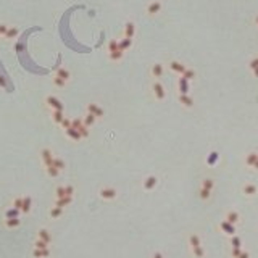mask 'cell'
Instances as JSON below:
<instances>
[{
  "label": "cell",
  "instance_id": "cell-39",
  "mask_svg": "<svg viewBox=\"0 0 258 258\" xmlns=\"http://www.w3.org/2000/svg\"><path fill=\"white\" fill-rule=\"evenodd\" d=\"M216 161H218V153H216V152H211L210 157H208V160H206V163H208V165H215Z\"/></svg>",
  "mask_w": 258,
  "mask_h": 258
},
{
  "label": "cell",
  "instance_id": "cell-7",
  "mask_svg": "<svg viewBox=\"0 0 258 258\" xmlns=\"http://www.w3.org/2000/svg\"><path fill=\"white\" fill-rule=\"evenodd\" d=\"M87 113H92L95 118H102L103 116V110L99 105H95V103H89V105H87Z\"/></svg>",
  "mask_w": 258,
  "mask_h": 258
},
{
  "label": "cell",
  "instance_id": "cell-12",
  "mask_svg": "<svg viewBox=\"0 0 258 258\" xmlns=\"http://www.w3.org/2000/svg\"><path fill=\"white\" fill-rule=\"evenodd\" d=\"M169 68H171L174 73H178V74H184V71L187 70L182 63H179V61H171V63H169Z\"/></svg>",
  "mask_w": 258,
  "mask_h": 258
},
{
  "label": "cell",
  "instance_id": "cell-17",
  "mask_svg": "<svg viewBox=\"0 0 258 258\" xmlns=\"http://www.w3.org/2000/svg\"><path fill=\"white\" fill-rule=\"evenodd\" d=\"M65 132H66V136H68L70 139H74V141H81V134H79V131L77 129H74V127H70V129H65Z\"/></svg>",
  "mask_w": 258,
  "mask_h": 258
},
{
  "label": "cell",
  "instance_id": "cell-34",
  "mask_svg": "<svg viewBox=\"0 0 258 258\" xmlns=\"http://www.w3.org/2000/svg\"><path fill=\"white\" fill-rule=\"evenodd\" d=\"M231 245H232V249H240V245H242V240H240V237H237V236H232V239H231Z\"/></svg>",
  "mask_w": 258,
  "mask_h": 258
},
{
  "label": "cell",
  "instance_id": "cell-13",
  "mask_svg": "<svg viewBox=\"0 0 258 258\" xmlns=\"http://www.w3.org/2000/svg\"><path fill=\"white\" fill-rule=\"evenodd\" d=\"M32 256L34 258H47V256H50V250L49 249H34Z\"/></svg>",
  "mask_w": 258,
  "mask_h": 258
},
{
  "label": "cell",
  "instance_id": "cell-1",
  "mask_svg": "<svg viewBox=\"0 0 258 258\" xmlns=\"http://www.w3.org/2000/svg\"><path fill=\"white\" fill-rule=\"evenodd\" d=\"M189 245H190V250H192V255L195 258H203L205 256V250L202 247V240L197 234H190L189 236Z\"/></svg>",
  "mask_w": 258,
  "mask_h": 258
},
{
  "label": "cell",
  "instance_id": "cell-36",
  "mask_svg": "<svg viewBox=\"0 0 258 258\" xmlns=\"http://www.w3.org/2000/svg\"><path fill=\"white\" fill-rule=\"evenodd\" d=\"M210 195H211V190L200 187V199H202V200H208V199H210Z\"/></svg>",
  "mask_w": 258,
  "mask_h": 258
},
{
  "label": "cell",
  "instance_id": "cell-11",
  "mask_svg": "<svg viewBox=\"0 0 258 258\" xmlns=\"http://www.w3.org/2000/svg\"><path fill=\"white\" fill-rule=\"evenodd\" d=\"M134 32H136V26H134V23L127 21V23L124 24V37L132 39V37H134Z\"/></svg>",
  "mask_w": 258,
  "mask_h": 258
},
{
  "label": "cell",
  "instance_id": "cell-49",
  "mask_svg": "<svg viewBox=\"0 0 258 258\" xmlns=\"http://www.w3.org/2000/svg\"><path fill=\"white\" fill-rule=\"evenodd\" d=\"M250 68H252V70H256V68H258V58L253 60V61L250 63Z\"/></svg>",
  "mask_w": 258,
  "mask_h": 258
},
{
  "label": "cell",
  "instance_id": "cell-32",
  "mask_svg": "<svg viewBox=\"0 0 258 258\" xmlns=\"http://www.w3.org/2000/svg\"><path fill=\"white\" fill-rule=\"evenodd\" d=\"M52 166H55L56 169L63 171V169H65V161H63L61 158H53V163H52Z\"/></svg>",
  "mask_w": 258,
  "mask_h": 258
},
{
  "label": "cell",
  "instance_id": "cell-25",
  "mask_svg": "<svg viewBox=\"0 0 258 258\" xmlns=\"http://www.w3.org/2000/svg\"><path fill=\"white\" fill-rule=\"evenodd\" d=\"M52 118H53V121L56 124H60V123L65 120V115H63V111H60V110H53L52 111Z\"/></svg>",
  "mask_w": 258,
  "mask_h": 258
},
{
  "label": "cell",
  "instance_id": "cell-52",
  "mask_svg": "<svg viewBox=\"0 0 258 258\" xmlns=\"http://www.w3.org/2000/svg\"><path fill=\"white\" fill-rule=\"evenodd\" d=\"M0 87H5V77L0 76Z\"/></svg>",
  "mask_w": 258,
  "mask_h": 258
},
{
  "label": "cell",
  "instance_id": "cell-10",
  "mask_svg": "<svg viewBox=\"0 0 258 258\" xmlns=\"http://www.w3.org/2000/svg\"><path fill=\"white\" fill-rule=\"evenodd\" d=\"M226 221L231 224H237L240 221V215L237 213V211H228V215H226Z\"/></svg>",
  "mask_w": 258,
  "mask_h": 258
},
{
  "label": "cell",
  "instance_id": "cell-55",
  "mask_svg": "<svg viewBox=\"0 0 258 258\" xmlns=\"http://www.w3.org/2000/svg\"><path fill=\"white\" fill-rule=\"evenodd\" d=\"M256 24H258V18H256Z\"/></svg>",
  "mask_w": 258,
  "mask_h": 258
},
{
  "label": "cell",
  "instance_id": "cell-33",
  "mask_svg": "<svg viewBox=\"0 0 258 258\" xmlns=\"http://www.w3.org/2000/svg\"><path fill=\"white\" fill-rule=\"evenodd\" d=\"M45 171H47V174L50 178H56L60 174V169H56L55 166H47V168H45Z\"/></svg>",
  "mask_w": 258,
  "mask_h": 258
},
{
  "label": "cell",
  "instance_id": "cell-27",
  "mask_svg": "<svg viewBox=\"0 0 258 258\" xmlns=\"http://www.w3.org/2000/svg\"><path fill=\"white\" fill-rule=\"evenodd\" d=\"M179 102L182 103L184 107H187V108H190V107L194 105V102H192V99H190L189 95H182V94L179 95Z\"/></svg>",
  "mask_w": 258,
  "mask_h": 258
},
{
  "label": "cell",
  "instance_id": "cell-46",
  "mask_svg": "<svg viewBox=\"0 0 258 258\" xmlns=\"http://www.w3.org/2000/svg\"><path fill=\"white\" fill-rule=\"evenodd\" d=\"M65 190H66V195H68V197H73V194H74V187H73V185H66Z\"/></svg>",
  "mask_w": 258,
  "mask_h": 258
},
{
  "label": "cell",
  "instance_id": "cell-38",
  "mask_svg": "<svg viewBox=\"0 0 258 258\" xmlns=\"http://www.w3.org/2000/svg\"><path fill=\"white\" fill-rule=\"evenodd\" d=\"M34 249H49V244L44 242V240H40V239H37L34 242Z\"/></svg>",
  "mask_w": 258,
  "mask_h": 258
},
{
  "label": "cell",
  "instance_id": "cell-43",
  "mask_svg": "<svg viewBox=\"0 0 258 258\" xmlns=\"http://www.w3.org/2000/svg\"><path fill=\"white\" fill-rule=\"evenodd\" d=\"M71 123H73L71 120H68V118H65V120L60 123V126L63 127V129H70V127H71Z\"/></svg>",
  "mask_w": 258,
  "mask_h": 258
},
{
  "label": "cell",
  "instance_id": "cell-22",
  "mask_svg": "<svg viewBox=\"0 0 258 258\" xmlns=\"http://www.w3.org/2000/svg\"><path fill=\"white\" fill-rule=\"evenodd\" d=\"M19 213H21V210L12 206V208H8L7 211H5V218H19Z\"/></svg>",
  "mask_w": 258,
  "mask_h": 258
},
{
  "label": "cell",
  "instance_id": "cell-29",
  "mask_svg": "<svg viewBox=\"0 0 258 258\" xmlns=\"http://www.w3.org/2000/svg\"><path fill=\"white\" fill-rule=\"evenodd\" d=\"M202 187H203V189H208V190H213V187H215V181L210 179V178L203 179V181H202Z\"/></svg>",
  "mask_w": 258,
  "mask_h": 258
},
{
  "label": "cell",
  "instance_id": "cell-19",
  "mask_svg": "<svg viewBox=\"0 0 258 258\" xmlns=\"http://www.w3.org/2000/svg\"><path fill=\"white\" fill-rule=\"evenodd\" d=\"M31 205H32V199L31 197H23V206H21V213H29Z\"/></svg>",
  "mask_w": 258,
  "mask_h": 258
},
{
  "label": "cell",
  "instance_id": "cell-45",
  "mask_svg": "<svg viewBox=\"0 0 258 258\" xmlns=\"http://www.w3.org/2000/svg\"><path fill=\"white\" fill-rule=\"evenodd\" d=\"M53 84H55V86H58V87H63V86L66 84V81H63V79H60V77H56V76H55Z\"/></svg>",
  "mask_w": 258,
  "mask_h": 258
},
{
  "label": "cell",
  "instance_id": "cell-6",
  "mask_svg": "<svg viewBox=\"0 0 258 258\" xmlns=\"http://www.w3.org/2000/svg\"><path fill=\"white\" fill-rule=\"evenodd\" d=\"M219 228H221V231L224 232V234H228V236H234L236 234V226L234 224H231V223H228V221H221V224H219Z\"/></svg>",
  "mask_w": 258,
  "mask_h": 258
},
{
  "label": "cell",
  "instance_id": "cell-23",
  "mask_svg": "<svg viewBox=\"0 0 258 258\" xmlns=\"http://www.w3.org/2000/svg\"><path fill=\"white\" fill-rule=\"evenodd\" d=\"M179 89H181V94H182V95H187V92H189V81L184 79V77H181V79H179Z\"/></svg>",
  "mask_w": 258,
  "mask_h": 258
},
{
  "label": "cell",
  "instance_id": "cell-15",
  "mask_svg": "<svg viewBox=\"0 0 258 258\" xmlns=\"http://www.w3.org/2000/svg\"><path fill=\"white\" fill-rule=\"evenodd\" d=\"M37 239H40V240H44V242H47V244H50V242H52V236H50V232H49L47 229H39Z\"/></svg>",
  "mask_w": 258,
  "mask_h": 258
},
{
  "label": "cell",
  "instance_id": "cell-18",
  "mask_svg": "<svg viewBox=\"0 0 258 258\" xmlns=\"http://www.w3.org/2000/svg\"><path fill=\"white\" fill-rule=\"evenodd\" d=\"M131 45H132V39H129V37H124L123 40L118 42V47H120L121 52H126L129 47H131Z\"/></svg>",
  "mask_w": 258,
  "mask_h": 258
},
{
  "label": "cell",
  "instance_id": "cell-42",
  "mask_svg": "<svg viewBox=\"0 0 258 258\" xmlns=\"http://www.w3.org/2000/svg\"><path fill=\"white\" fill-rule=\"evenodd\" d=\"M194 76H195L194 70H185V71H184V74H182V77H184V79H187V81H190Z\"/></svg>",
  "mask_w": 258,
  "mask_h": 258
},
{
  "label": "cell",
  "instance_id": "cell-53",
  "mask_svg": "<svg viewBox=\"0 0 258 258\" xmlns=\"http://www.w3.org/2000/svg\"><path fill=\"white\" fill-rule=\"evenodd\" d=\"M253 169H256V171H258V160H256L255 165H253Z\"/></svg>",
  "mask_w": 258,
  "mask_h": 258
},
{
  "label": "cell",
  "instance_id": "cell-47",
  "mask_svg": "<svg viewBox=\"0 0 258 258\" xmlns=\"http://www.w3.org/2000/svg\"><path fill=\"white\" fill-rule=\"evenodd\" d=\"M8 31V26L7 24H0V36H5Z\"/></svg>",
  "mask_w": 258,
  "mask_h": 258
},
{
  "label": "cell",
  "instance_id": "cell-21",
  "mask_svg": "<svg viewBox=\"0 0 258 258\" xmlns=\"http://www.w3.org/2000/svg\"><path fill=\"white\" fill-rule=\"evenodd\" d=\"M71 202H73V197H63V199H56L55 206H60V208H65V206H68Z\"/></svg>",
  "mask_w": 258,
  "mask_h": 258
},
{
  "label": "cell",
  "instance_id": "cell-30",
  "mask_svg": "<svg viewBox=\"0 0 258 258\" xmlns=\"http://www.w3.org/2000/svg\"><path fill=\"white\" fill-rule=\"evenodd\" d=\"M123 55H124V52H121V50H116V52H110V60H113V61H118V60H121L123 58Z\"/></svg>",
  "mask_w": 258,
  "mask_h": 258
},
{
  "label": "cell",
  "instance_id": "cell-41",
  "mask_svg": "<svg viewBox=\"0 0 258 258\" xmlns=\"http://www.w3.org/2000/svg\"><path fill=\"white\" fill-rule=\"evenodd\" d=\"M56 199H63V197H68L66 195V190H65V187H56Z\"/></svg>",
  "mask_w": 258,
  "mask_h": 258
},
{
  "label": "cell",
  "instance_id": "cell-24",
  "mask_svg": "<svg viewBox=\"0 0 258 258\" xmlns=\"http://www.w3.org/2000/svg\"><path fill=\"white\" fill-rule=\"evenodd\" d=\"M152 74H153L155 77H161V76H163V65L155 63V65L152 66Z\"/></svg>",
  "mask_w": 258,
  "mask_h": 258
},
{
  "label": "cell",
  "instance_id": "cell-9",
  "mask_svg": "<svg viewBox=\"0 0 258 258\" xmlns=\"http://www.w3.org/2000/svg\"><path fill=\"white\" fill-rule=\"evenodd\" d=\"M3 224H5V228L13 229V228H18V226L21 224V219L19 218H5Z\"/></svg>",
  "mask_w": 258,
  "mask_h": 258
},
{
  "label": "cell",
  "instance_id": "cell-37",
  "mask_svg": "<svg viewBox=\"0 0 258 258\" xmlns=\"http://www.w3.org/2000/svg\"><path fill=\"white\" fill-rule=\"evenodd\" d=\"M77 131H79L81 137H89V129H87L86 124H81L79 127H77Z\"/></svg>",
  "mask_w": 258,
  "mask_h": 258
},
{
  "label": "cell",
  "instance_id": "cell-54",
  "mask_svg": "<svg viewBox=\"0 0 258 258\" xmlns=\"http://www.w3.org/2000/svg\"><path fill=\"white\" fill-rule=\"evenodd\" d=\"M253 71H255V76H258V68H256V70H253Z\"/></svg>",
  "mask_w": 258,
  "mask_h": 258
},
{
  "label": "cell",
  "instance_id": "cell-28",
  "mask_svg": "<svg viewBox=\"0 0 258 258\" xmlns=\"http://www.w3.org/2000/svg\"><path fill=\"white\" fill-rule=\"evenodd\" d=\"M95 120H97V118H95L94 115H92V113H87V115H86V118L82 120V123H84V124H86L87 127H89V126H92V124L95 123Z\"/></svg>",
  "mask_w": 258,
  "mask_h": 258
},
{
  "label": "cell",
  "instance_id": "cell-5",
  "mask_svg": "<svg viewBox=\"0 0 258 258\" xmlns=\"http://www.w3.org/2000/svg\"><path fill=\"white\" fill-rule=\"evenodd\" d=\"M152 89H153V94H155V97H157V100H163L165 97H166V92H165V87H163L161 84H160V82H153Z\"/></svg>",
  "mask_w": 258,
  "mask_h": 258
},
{
  "label": "cell",
  "instance_id": "cell-26",
  "mask_svg": "<svg viewBox=\"0 0 258 258\" xmlns=\"http://www.w3.org/2000/svg\"><path fill=\"white\" fill-rule=\"evenodd\" d=\"M56 77H60V79H63V81H68L70 79V71L65 70V68H58L56 70Z\"/></svg>",
  "mask_w": 258,
  "mask_h": 258
},
{
  "label": "cell",
  "instance_id": "cell-51",
  "mask_svg": "<svg viewBox=\"0 0 258 258\" xmlns=\"http://www.w3.org/2000/svg\"><path fill=\"white\" fill-rule=\"evenodd\" d=\"M152 258H163V253H161V252H155Z\"/></svg>",
  "mask_w": 258,
  "mask_h": 258
},
{
  "label": "cell",
  "instance_id": "cell-48",
  "mask_svg": "<svg viewBox=\"0 0 258 258\" xmlns=\"http://www.w3.org/2000/svg\"><path fill=\"white\" fill-rule=\"evenodd\" d=\"M240 249H232V252H231V255H232V258H237V256H239L240 255Z\"/></svg>",
  "mask_w": 258,
  "mask_h": 258
},
{
  "label": "cell",
  "instance_id": "cell-40",
  "mask_svg": "<svg viewBox=\"0 0 258 258\" xmlns=\"http://www.w3.org/2000/svg\"><path fill=\"white\" fill-rule=\"evenodd\" d=\"M108 50L110 52H116V50H120V47H118V42L115 39H111L110 42H108Z\"/></svg>",
  "mask_w": 258,
  "mask_h": 258
},
{
  "label": "cell",
  "instance_id": "cell-20",
  "mask_svg": "<svg viewBox=\"0 0 258 258\" xmlns=\"http://www.w3.org/2000/svg\"><path fill=\"white\" fill-rule=\"evenodd\" d=\"M256 160H258V153L252 152V153H249L245 157V165H247V166H250V168H253V165H255Z\"/></svg>",
  "mask_w": 258,
  "mask_h": 258
},
{
  "label": "cell",
  "instance_id": "cell-31",
  "mask_svg": "<svg viewBox=\"0 0 258 258\" xmlns=\"http://www.w3.org/2000/svg\"><path fill=\"white\" fill-rule=\"evenodd\" d=\"M61 213H63V208H60V206H53V208L50 210V216L52 218H60L61 216Z\"/></svg>",
  "mask_w": 258,
  "mask_h": 258
},
{
  "label": "cell",
  "instance_id": "cell-44",
  "mask_svg": "<svg viewBox=\"0 0 258 258\" xmlns=\"http://www.w3.org/2000/svg\"><path fill=\"white\" fill-rule=\"evenodd\" d=\"M13 206H15V208H18V210H21V206H23V199H21V197L15 199V200H13Z\"/></svg>",
  "mask_w": 258,
  "mask_h": 258
},
{
  "label": "cell",
  "instance_id": "cell-35",
  "mask_svg": "<svg viewBox=\"0 0 258 258\" xmlns=\"http://www.w3.org/2000/svg\"><path fill=\"white\" fill-rule=\"evenodd\" d=\"M16 36H18V29H16V28H8L7 34H5V37H7V39H15Z\"/></svg>",
  "mask_w": 258,
  "mask_h": 258
},
{
  "label": "cell",
  "instance_id": "cell-3",
  "mask_svg": "<svg viewBox=\"0 0 258 258\" xmlns=\"http://www.w3.org/2000/svg\"><path fill=\"white\" fill-rule=\"evenodd\" d=\"M40 157H42V163L44 166H52V163H53V155H52V150H49V148H44L42 152H40Z\"/></svg>",
  "mask_w": 258,
  "mask_h": 258
},
{
  "label": "cell",
  "instance_id": "cell-8",
  "mask_svg": "<svg viewBox=\"0 0 258 258\" xmlns=\"http://www.w3.org/2000/svg\"><path fill=\"white\" fill-rule=\"evenodd\" d=\"M157 182H158V179L155 176H147L145 179H144V189H145V190H152V189H155Z\"/></svg>",
  "mask_w": 258,
  "mask_h": 258
},
{
  "label": "cell",
  "instance_id": "cell-2",
  "mask_svg": "<svg viewBox=\"0 0 258 258\" xmlns=\"http://www.w3.org/2000/svg\"><path fill=\"white\" fill-rule=\"evenodd\" d=\"M99 195L103 200H113V199H116V189H113V187H102L99 190Z\"/></svg>",
  "mask_w": 258,
  "mask_h": 258
},
{
  "label": "cell",
  "instance_id": "cell-4",
  "mask_svg": "<svg viewBox=\"0 0 258 258\" xmlns=\"http://www.w3.org/2000/svg\"><path fill=\"white\" fill-rule=\"evenodd\" d=\"M45 102H47V105L50 107V108H53V110H60V111H63V103H61L56 97H52V95H49L47 99H45Z\"/></svg>",
  "mask_w": 258,
  "mask_h": 258
},
{
  "label": "cell",
  "instance_id": "cell-50",
  "mask_svg": "<svg viewBox=\"0 0 258 258\" xmlns=\"http://www.w3.org/2000/svg\"><path fill=\"white\" fill-rule=\"evenodd\" d=\"M237 258H250V255H249V252H240V255Z\"/></svg>",
  "mask_w": 258,
  "mask_h": 258
},
{
  "label": "cell",
  "instance_id": "cell-14",
  "mask_svg": "<svg viewBox=\"0 0 258 258\" xmlns=\"http://www.w3.org/2000/svg\"><path fill=\"white\" fill-rule=\"evenodd\" d=\"M160 10H161V3L160 2H152L147 7V13L148 15H157V13H160Z\"/></svg>",
  "mask_w": 258,
  "mask_h": 258
},
{
  "label": "cell",
  "instance_id": "cell-16",
  "mask_svg": "<svg viewBox=\"0 0 258 258\" xmlns=\"http://www.w3.org/2000/svg\"><path fill=\"white\" fill-rule=\"evenodd\" d=\"M242 192H244L247 197H253V195L256 194V185H253V184H245L244 189H242Z\"/></svg>",
  "mask_w": 258,
  "mask_h": 258
}]
</instances>
